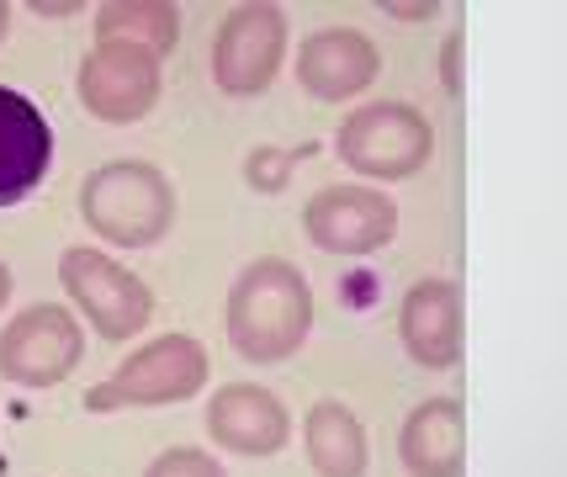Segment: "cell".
Here are the masks:
<instances>
[{"label": "cell", "instance_id": "obj_17", "mask_svg": "<svg viewBox=\"0 0 567 477\" xmlns=\"http://www.w3.org/2000/svg\"><path fill=\"white\" fill-rule=\"evenodd\" d=\"M313 144H297V149H276V144H266V149H249L245 159V180L249 191H260V197H276V191H287V180H292V165H302V159H313Z\"/></svg>", "mask_w": 567, "mask_h": 477}, {"label": "cell", "instance_id": "obj_16", "mask_svg": "<svg viewBox=\"0 0 567 477\" xmlns=\"http://www.w3.org/2000/svg\"><path fill=\"white\" fill-rule=\"evenodd\" d=\"M181 38V11L171 0H106L96 11V43H133L165 59Z\"/></svg>", "mask_w": 567, "mask_h": 477}, {"label": "cell", "instance_id": "obj_6", "mask_svg": "<svg viewBox=\"0 0 567 477\" xmlns=\"http://www.w3.org/2000/svg\"><path fill=\"white\" fill-rule=\"evenodd\" d=\"M80 361H85V334L59 302H32L0 329V377L11 387L27 393L59 387Z\"/></svg>", "mask_w": 567, "mask_h": 477}, {"label": "cell", "instance_id": "obj_7", "mask_svg": "<svg viewBox=\"0 0 567 477\" xmlns=\"http://www.w3.org/2000/svg\"><path fill=\"white\" fill-rule=\"evenodd\" d=\"M74 91H80V106L96 123L127 127V123H144L148 112L159 106L165 75H159V59L133 49V43H96L80 59Z\"/></svg>", "mask_w": 567, "mask_h": 477}, {"label": "cell", "instance_id": "obj_14", "mask_svg": "<svg viewBox=\"0 0 567 477\" xmlns=\"http://www.w3.org/2000/svg\"><path fill=\"white\" fill-rule=\"evenodd\" d=\"M398 462L409 477H462L467 467V419L456 398H424L398 429Z\"/></svg>", "mask_w": 567, "mask_h": 477}, {"label": "cell", "instance_id": "obj_20", "mask_svg": "<svg viewBox=\"0 0 567 477\" xmlns=\"http://www.w3.org/2000/svg\"><path fill=\"white\" fill-rule=\"evenodd\" d=\"M11 302V271H6V260H0V308Z\"/></svg>", "mask_w": 567, "mask_h": 477}, {"label": "cell", "instance_id": "obj_5", "mask_svg": "<svg viewBox=\"0 0 567 477\" xmlns=\"http://www.w3.org/2000/svg\"><path fill=\"white\" fill-rule=\"evenodd\" d=\"M59 281L74 308L91 319V329L112 345L144 334V324L154 319V292L127 266H117L112 255L91 250V245H70L59 255Z\"/></svg>", "mask_w": 567, "mask_h": 477}, {"label": "cell", "instance_id": "obj_1", "mask_svg": "<svg viewBox=\"0 0 567 477\" xmlns=\"http://www.w3.org/2000/svg\"><path fill=\"white\" fill-rule=\"evenodd\" d=\"M223 334L228 345L255 361V366H276L308 345L313 334V287L292 260H249L228 287L223 302Z\"/></svg>", "mask_w": 567, "mask_h": 477}, {"label": "cell", "instance_id": "obj_12", "mask_svg": "<svg viewBox=\"0 0 567 477\" xmlns=\"http://www.w3.org/2000/svg\"><path fill=\"white\" fill-rule=\"evenodd\" d=\"M377 43L355 27H323L297 49V85L313 101H350L377 80Z\"/></svg>", "mask_w": 567, "mask_h": 477}, {"label": "cell", "instance_id": "obj_19", "mask_svg": "<svg viewBox=\"0 0 567 477\" xmlns=\"http://www.w3.org/2000/svg\"><path fill=\"white\" fill-rule=\"evenodd\" d=\"M382 11H388V17H403V22H424V17H430V11H441V6H435V0H424V6H398V0H388V6H382Z\"/></svg>", "mask_w": 567, "mask_h": 477}, {"label": "cell", "instance_id": "obj_3", "mask_svg": "<svg viewBox=\"0 0 567 477\" xmlns=\"http://www.w3.org/2000/svg\"><path fill=\"white\" fill-rule=\"evenodd\" d=\"M334 154L361 180H409L435 154V127L409 101H367L334 127Z\"/></svg>", "mask_w": 567, "mask_h": 477}, {"label": "cell", "instance_id": "obj_10", "mask_svg": "<svg viewBox=\"0 0 567 477\" xmlns=\"http://www.w3.org/2000/svg\"><path fill=\"white\" fill-rule=\"evenodd\" d=\"M53 165V127L38 101L17 85H0V207L27 201Z\"/></svg>", "mask_w": 567, "mask_h": 477}, {"label": "cell", "instance_id": "obj_11", "mask_svg": "<svg viewBox=\"0 0 567 477\" xmlns=\"http://www.w3.org/2000/svg\"><path fill=\"white\" fill-rule=\"evenodd\" d=\"M207 435L234 456H276L292 440V414L271 387L234 382L207 403Z\"/></svg>", "mask_w": 567, "mask_h": 477}, {"label": "cell", "instance_id": "obj_4", "mask_svg": "<svg viewBox=\"0 0 567 477\" xmlns=\"http://www.w3.org/2000/svg\"><path fill=\"white\" fill-rule=\"evenodd\" d=\"M207 351L192 334H159L144 351H133L106 382L85 393L91 414H117V408H165V403H186L207 387Z\"/></svg>", "mask_w": 567, "mask_h": 477}, {"label": "cell", "instance_id": "obj_8", "mask_svg": "<svg viewBox=\"0 0 567 477\" xmlns=\"http://www.w3.org/2000/svg\"><path fill=\"white\" fill-rule=\"evenodd\" d=\"M287 59V11L281 6H239L213 38V80L223 96H260Z\"/></svg>", "mask_w": 567, "mask_h": 477}, {"label": "cell", "instance_id": "obj_13", "mask_svg": "<svg viewBox=\"0 0 567 477\" xmlns=\"http://www.w3.org/2000/svg\"><path fill=\"white\" fill-rule=\"evenodd\" d=\"M398 334H403V351L430 372L456 366L462 361V292H456V281H414L398 302Z\"/></svg>", "mask_w": 567, "mask_h": 477}, {"label": "cell", "instance_id": "obj_9", "mask_svg": "<svg viewBox=\"0 0 567 477\" xmlns=\"http://www.w3.org/2000/svg\"><path fill=\"white\" fill-rule=\"evenodd\" d=\"M302 234L323 255H377L398 234V201L382 186H323L302 207Z\"/></svg>", "mask_w": 567, "mask_h": 477}, {"label": "cell", "instance_id": "obj_21", "mask_svg": "<svg viewBox=\"0 0 567 477\" xmlns=\"http://www.w3.org/2000/svg\"><path fill=\"white\" fill-rule=\"evenodd\" d=\"M6 32H11V6L0 0V43H6Z\"/></svg>", "mask_w": 567, "mask_h": 477}, {"label": "cell", "instance_id": "obj_18", "mask_svg": "<svg viewBox=\"0 0 567 477\" xmlns=\"http://www.w3.org/2000/svg\"><path fill=\"white\" fill-rule=\"evenodd\" d=\"M144 477H228L218 456L207 452H192V446H175V452H159L154 462L144 467Z\"/></svg>", "mask_w": 567, "mask_h": 477}, {"label": "cell", "instance_id": "obj_15", "mask_svg": "<svg viewBox=\"0 0 567 477\" xmlns=\"http://www.w3.org/2000/svg\"><path fill=\"white\" fill-rule=\"evenodd\" d=\"M302 452L319 477H367L371 440L367 425L340 398H319L302 419Z\"/></svg>", "mask_w": 567, "mask_h": 477}, {"label": "cell", "instance_id": "obj_2", "mask_svg": "<svg viewBox=\"0 0 567 477\" xmlns=\"http://www.w3.org/2000/svg\"><path fill=\"white\" fill-rule=\"evenodd\" d=\"M80 218L117 250H148L175 224V186L148 159H112L80 186Z\"/></svg>", "mask_w": 567, "mask_h": 477}]
</instances>
